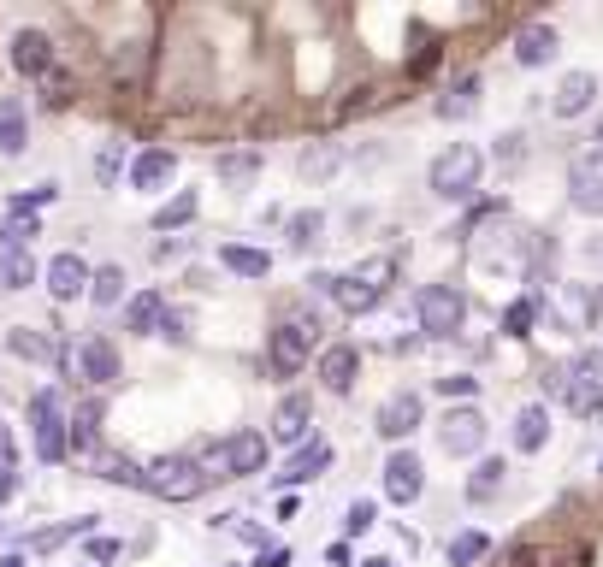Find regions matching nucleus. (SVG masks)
<instances>
[{
  "label": "nucleus",
  "instance_id": "f257e3e1",
  "mask_svg": "<svg viewBox=\"0 0 603 567\" xmlns=\"http://www.w3.org/2000/svg\"><path fill=\"white\" fill-rule=\"evenodd\" d=\"M391 272H397V260H385V254H379V260H361L355 272H337V278H332V272H320L314 284L332 296L343 314H373V308H379V296L391 290Z\"/></svg>",
  "mask_w": 603,
  "mask_h": 567
},
{
  "label": "nucleus",
  "instance_id": "f03ea898",
  "mask_svg": "<svg viewBox=\"0 0 603 567\" xmlns=\"http://www.w3.org/2000/svg\"><path fill=\"white\" fill-rule=\"evenodd\" d=\"M207 467L190 461V455H160V461H148L142 467V491H154L160 503H196L201 491H207Z\"/></svg>",
  "mask_w": 603,
  "mask_h": 567
},
{
  "label": "nucleus",
  "instance_id": "7ed1b4c3",
  "mask_svg": "<svg viewBox=\"0 0 603 567\" xmlns=\"http://www.w3.org/2000/svg\"><path fill=\"white\" fill-rule=\"evenodd\" d=\"M479 178H485V154L473 142H450L432 160V195H444V201H468L479 189Z\"/></svg>",
  "mask_w": 603,
  "mask_h": 567
},
{
  "label": "nucleus",
  "instance_id": "20e7f679",
  "mask_svg": "<svg viewBox=\"0 0 603 567\" xmlns=\"http://www.w3.org/2000/svg\"><path fill=\"white\" fill-rule=\"evenodd\" d=\"M314 337H320V319H314V314H290L267 337V367L278 378H296L302 367H308V355H314Z\"/></svg>",
  "mask_w": 603,
  "mask_h": 567
},
{
  "label": "nucleus",
  "instance_id": "39448f33",
  "mask_svg": "<svg viewBox=\"0 0 603 567\" xmlns=\"http://www.w3.org/2000/svg\"><path fill=\"white\" fill-rule=\"evenodd\" d=\"M550 390H556L574 414H598V408H603V355H598V349L574 355V367L550 378Z\"/></svg>",
  "mask_w": 603,
  "mask_h": 567
},
{
  "label": "nucleus",
  "instance_id": "423d86ee",
  "mask_svg": "<svg viewBox=\"0 0 603 567\" xmlns=\"http://www.w3.org/2000/svg\"><path fill=\"white\" fill-rule=\"evenodd\" d=\"M30 432H36V455L42 461H66L71 455V420H66V408H60L54 390H36L30 396Z\"/></svg>",
  "mask_w": 603,
  "mask_h": 567
},
{
  "label": "nucleus",
  "instance_id": "0eeeda50",
  "mask_svg": "<svg viewBox=\"0 0 603 567\" xmlns=\"http://www.w3.org/2000/svg\"><path fill=\"white\" fill-rule=\"evenodd\" d=\"M414 314H420V331H426V337H456L462 319H468V302H462L456 284H426V290L414 296Z\"/></svg>",
  "mask_w": 603,
  "mask_h": 567
},
{
  "label": "nucleus",
  "instance_id": "6e6552de",
  "mask_svg": "<svg viewBox=\"0 0 603 567\" xmlns=\"http://www.w3.org/2000/svg\"><path fill=\"white\" fill-rule=\"evenodd\" d=\"M485 438H491V426H485V414L479 408H450L444 420H438V443H444V455H479L485 449Z\"/></svg>",
  "mask_w": 603,
  "mask_h": 567
},
{
  "label": "nucleus",
  "instance_id": "1a4fd4ad",
  "mask_svg": "<svg viewBox=\"0 0 603 567\" xmlns=\"http://www.w3.org/2000/svg\"><path fill=\"white\" fill-rule=\"evenodd\" d=\"M213 461H219L225 479H249V473L267 467V438L261 432H231V438L213 449Z\"/></svg>",
  "mask_w": 603,
  "mask_h": 567
},
{
  "label": "nucleus",
  "instance_id": "9d476101",
  "mask_svg": "<svg viewBox=\"0 0 603 567\" xmlns=\"http://www.w3.org/2000/svg\"><path fill=\"white\" fill-rule=\"evenodd\" d=\"M568 201H574L580 213H592V219H603V148H592V154H580V160L568 166Z\"/></svg>",
  "mask_w": 603,
  "mask_h": 567
},
{
  "label": "nucleus",
  "instance_id": "9b49d317",
  "mask_svg": "<svg viewBox=\"0 0 603 567\" xmlns=\"http://www.w3.org/2000/svg\"><path fill=\"white\" fill-rule=\"evenodd\" d=\"M71 373L83 378V384H95V390H107V384L119 378V349H113L107 337H83V343L71 349Z\"/></svg>",
  "mask_w": 603,
  "mask_h": 567
},
{
  "label": "nucleus",
  "instance_id": "f8f14e48",
  "mask_svg": "<svg viewBox=\"0 0 603 567\" xmlns=\"http://www.w3.org/2000/svg\"><path fill=\"white\" fill-rule=\"evenodd\" d=\"M420 491H426V467H420V455L414 449H397L391 461H385V497L397 508L420 503Z\"/></svg>",
  "mask_w": 603,
  "mask_h": 567
},
{
  "label": "nucleus",
  "instance_id": "ddd939ff",
  "mask_svg": "<svg viewBox=\"0 0 603 567\" xmlns=\"http://www.w3.org/2000/svg\"><path fill=\"white\" fill-rule=\"evenodd\" d=\"M420 420H426L420 396H414V390H397V396H391V402L379 408V420H373V426H379V438L402 443V438H414V432H420Z\"/></svg>",
  "mask_w": 603,
  "mask_h": 567
},
{
  "label": "nucleus",
  "instance_id": "4468645a",
  "mask_svg": "<svg viewBox=\"0 0 603 567\" xmlns=\"http://www.w3.org/2000/svg\"><path fill=\"white\" fill-rule=\"evenodd\" d=\"M355 378H361V349H355V343H332V349L320 355V384H326L332 396H349Z\"/></svg>",
  "mask_w": 603,
  "mask_h": 567
},
{
  "label": "nucleus",
  "instance_id": "2eb2a0df",
  "mask_svg": "<svg viewBox=\"0 0 603 567\" xmlns=\"http://www.w3.org/2000/svg\"><path fill=\"white\" fill-rule=\"evenodd\" d=\"M592 101H598V77H592V71H568V77L556 83V95H550V113H556V119H580Z\"/></svg>",
  "mask_w": 603,
  "mask_h": 567
},
{
  "label": "nucleus",
  "instance_id": "dca6fc26",
  "mask_svg": "<svg viewBox=\"0 0 603 567\" xmlns=\"http://www.w3.org/2000/svg\"><path fill=\"white\" fill-rule=\"evenodd\" d=\"M12 71L18 77H48L54 71V42L42 30H18L12 36Z\"/></svg>",
  "mask_w": 603,
  "mask_h": 567
},
{
  "label": "nucleus",
  "instance_id": "f3484780",
  "mask_svg": "<svg viewBox=\"0 0 603 567\" xmlns=\"http://www.w3.org/2000/svg\"><path fill=\"white\" fill-rule=\"evenodd\" d=\"M89 278H95V272H89L77 254H54V260H48V296H54V302H77V296L89 290Z\"/></svg>",
  "mask_w": 603,
  "mask_h": 567
},
{
  "label": "nucleus",
  "instance_id": "a211bd4d",
  "mask_svg": "<svg viewBox=\"0 0 603 567\" xmlns=\"http://www.w3.org/2000/svg\"><path fill=\"white\" fill-rule=\"evenodd\" d=\"M6 349H12L18 361H36V367L60 361V343H54L42 325H12V331H6Z\"/></svg>",
  "mask_w": 603,
  "mask_h": 567
},
{
  "label": "nucleus",
  "instance_id": "6ab92c4d",
  "mask_svg": "<svg viewBox=\"0 0 603 567\" xmlns=\"http://www.w3.org/2000/svg\"><path fill=\"white\" fill-rule=\"evenodd\" d=\"M556 48H562V42H556L550 24H521V30H515V60L527 65V71L550 65V60H556Z\"/></svg>",
  "mask_w": 603,
  "mask_h": 567
},
{
  "label": "nucleus",
  "instance_id": "aec40b11",
  "mask_svg": "<svg viewBox=\"0 0 603 567\" xmlns=\"http://www.w3.org/2000/svg\"><path fill=\"white\" fill-rule=\"evenodd\" d=\"M308 420H314V402H308V396H284L278 414H272V438L278 443H308Z\"/></svg>",
  "mask_w": 603,
  "mask_h": 567
},
{
  "label": "nucleus",
  "instance_id": "412c9836",
  "mask_svg": "<svg viewBox=\"0 0 603 567\" xmlns=\"http://www.w3.org/2000/svg\"><path fill=\"white\" fill-rule=\"evenodd\" d=\"M326 467H332V443L314 438V443H302V449L290 455V467H284L278 479H284V485H308V479H320Z\"/></svg>",
  "mask_w": 603,
  "mask_h": 567
},
{
  "label": "nucleus",
  "instance_id": "4be33fe9",
  "mask_svg": "<svg viewBox=\"0 0 603 567\" xmlns=\"http://www.w3.org/2000/svg\"><path fill=\"white\" fill-rule=\"evenodd\" d=\"M166 325V296L160 290H142V296H131L125 302V331H136V337H154Z\"/></svg>",
  "mask_w": 603,
  "mask_h": 567
},
{
  "label": "nucleus",
  "instance_id": "5701e85b",
  "mask_svg": "<svg viewBox=\"0 0 603 567\" xmlns=\"http://www.w3.org/2000/svg\"><path fill=\"white\" fill-rule=\"evenodd\" d=\"M172 172H178V154H172V148H148V154H136L131 184L136 189H166L172 184Z\"/></svg>",
  "mask_w": 603,
  "mask_h": 567
},
{
  "label": "nucleus",
  "instance_id": "b1692460",
  "mask_svg": "<svg viewBox=\"0 0 603 567\" xmlns=\"http://www.w3.org/2000/svg\"><path fill=\"white\" fill-rule=\"evenodd\" d=\"M544 443H550V408H544V402H527V408L515 414V449H521V455H538Z\"/></svg>",
  "mask_w": 603,
  "mask_h": 567
},
{
  "label": "nucleus",
  "instance_id": "393cba45",
  "mask_svg": "<svg viewBox=\"0 0 603 567\" xmlns=\"http://www.w3.org/2000/svg\"><path fill=\"white\" fill-rule=\"evenodd\" d=\"M24 142H30V125H24V101L0 95V154L12 160V154H24Z\"/></svg>",
  "mask_w": 603,
  "mask_h": 567
},
{
  "label": "nucleus",
  "instance_id": "a878e982",
  "mask_svg": "<svg viewBox=\"0 0 603 567\" xmlns=\"http://www.w3.org/2000/svg\"><path fill=\"white\" fill-rule=\"evenodd\" d=\"M219 266H231L237 278H267L272 254L267 249H249V243H225V249H219Z\"/></svg>",
  "mask_w": 603,
  "mask_h": 567
},
{
  "label": "nucleus",
  "instance_id": "bb28decb",
  "mask_svg": "<svg viewBox=\"0 0 603 567\" xmlns=\"http://www.w3.org/2000/svg\"><path fill=\"white\" fill-rule=\"evenodd\" d=\"M479 95H485L479 77H456V83L444 89V101H438V119H468L473 107H479Z\"/></svg>",
  "mask_w": 603,
  "mask_h": 567
},
{
  "label": "nucleus",
  "instance_id": "cd10ccee",
  "mask_svg": "<svg viewBox=\"0 0 603 567\" xmlns=\"http://www.w3.org/2000/svg\"><path fill=\"white\" fill-rule=\"evenodd\" d=\"M30 284H36V254L0 249V290H30Z\"/></svg>",
  "mask_w": 603,
  "mask_h": 567
},
{
  "label": "nucleus",
  "instance_id": "c85d7f7f",
  "mask_svg": "<svg viewBox=\"0 0 603 567\" xmlns=\"http://www.w3.org/2000/svg\"><path fill=\"white\" fill-rule=\"evenodd\" d=\"M503 473H509V467H503L497 455H485V461L468 473V503H491V497L503 491Z\"/></svg>",
  "mask_w": 603,
  "mask_h": 567
},
{
  "label": "nucleus",
  "instance_id": "c756f323",
  "mask_svg": "<svg viewBox=\"0 0 603 567\" xmlns=\"http://www.w3.org/2000/svg\"><path fill=\"white\" fill-rule=\"evenodd\" d=\"M89 302H95V308H119V302H125V266H95Z\"/></svg>",
  "mask_w": 603,
  "mask_h": 567
},
{
  "label": "nucleus",
  "instance_id": "7c9ffc66",
  "mask_svg": "<svg viewBox=\"0 0 603 567\" xmlns=\"http://www.w3.org/2000/svg\"><path fill=\"white\" fill-rule=\"evenodd\" d=\"M83 467H95V473H101V479H113V485H142V467L125 461V455H113V449H95Z\"/></svg>",
  "mask_w": 603,
  "mask_h": 567
},
{
  "label": "nucleus",
  "instance_id": "2f4dec72",
  "mask_svg": "<svg viewBox=\"0 0 603 567\" xmlns=\"http://www.w3.org/2000/svg\"><path fill=\"white\" fill-rule=\"evenodd\" d=\"M42 237V219L36 213H12L6 225H0V249H30Z\"/></svg>",
  "mask_w": 603,
  "mask_h": 567
},
{
  "label": "nucleus",
  "instance_id": "473e14b6",
  "mask_svg": "<svg viewBox=\"0 0 603 567\" xmlns=\"http://www.w3.org/2000/svg\"><path fill=\"white\" fill-rule=\"evenodd\" d=\"M320 231H326V213H320V207L296 213V219H290V249H296V254H308L314 243H320Z\"/></svg>",
  "mask_w": 603,
  "mask_h": 567
},
{
  "label": "nucleus",
  "instance_id": "72a5a7b5",
  "mask_svg": "<svg viewBox=\"0 0 603 567\" xmlns=\"http://www.w3.org/2000/svg\"><path fill=\"white\" fill-rule=\"evenodd\" d=\"M491 556V538L485 532H456L450 538V567H473V562H485Z\"/></svg>",
  "mask_w": 603,
  "mask_h": 567
},
{
  "label": "nucleus",
  "instance_id": "f704fd0d",
  "mask_svg": "<svg viewBox=\"0 0 603 567\" xmlns=\"http://www.w3.org/2000/svg\"><path fill=\"white\" fill-rule=\"evenodd\" d=\"M337 166H343V148H337V142H320V148H308V154H302V178H314V184H320V178H332Z\"/></svg>",
  "mask_w": 603,
  "mask_h": 567
},
{
  "label": "nucleus",
  "instance_id": "c9c22d12",
  "mask_svg": "<svg viewBox=\"0 0 603 567\" xmlns=\"http://www.w3.org/2000/svg\"><path fill=\"white\" fill-rule=\"evenodd\" d=\"M196 213H201V201L190 195V189H184V195H172V201H166V207L154 213V231H172V225H190Z\"/></svg>",
  "mask_w": 603,
  "mask_h": 567
},
{
  "label": "nucleus",
  "instance_id": "e433bc0d",
  "mask_svg": "<svg viewBox=\"0 0 603 567\" xmlns=\"http://www.w3.org/2000/svg\"><path fill=\"white\" fill-rule=\"evenodd\" d=\"M538 308H544L538 296H521V302H509V314H503V331H509V337H527V331L538 325Z\"/></svg>",
  "mask_w": 603,
  "mask_h": 567
},
{
  "label": "nucleus",
  "instance_id": "4c0bfd02",
  "mask_svg": "<svg viewBox=\"0 0 603 567\" xmlns=\"http://www.w3.org/2000/svg\"><path fill=\"white\" fill-rule=\"evenodd\" d=\"M261 172V154H225L219 160V178H231V184H249Z\"/></svg>",
  "mask_w": 603,
  "mask_h": 567
},
{
  "label": "nucleus",
  "instance_id": "58836bf2",
  "mask_svg": "<svg viewBox=\"0 0 603 567\" xmlns=\"http://www.w3.org/2000/svg\"><path fill=\"white\" fill-rule=\"evenodd\" d=\"M373 520H379V508L361 497V503H349V520H343V532H349V538H361V532H373Z\"/></svg>",
  "mask_w": 603,
  "mask_h": 567
},
{
  "label": "nucleus",
  "instance_id": "ea45409f",
  "mask_svg": "<svg viewBox=\"0 0 603 567\" xmlns=\"http://www.w3.org/2000/svg\"><path fill=\"white\" fill-rule=\"evenodd\" d=\"M119 160H125V142H107L101 160H95V178H101V184H119Z\"/></svg>",
  "mask_w": 603,
  "mask_h": 567
},
{
  "label": "nucleus",
  "instance_id": "a19ab883",
  "mask_svg": "<svg viewBox=\"0 0 603 567\" xmlns=\"http://www.w3.org/2000/svg\"><path fill=\"white\" fill-rule=\"evenodd\" d=\"M71 101V77L66 71H48V89H42V107H66Z\"/></svg>",
  "mask_w": 603,
  "mask_h": 567
},
{
  "label": "nucleus",
  "instance_id": "79ce46f5",
  "mask_svg": "<svg viewBox=\"0 0 603 567\" xmlns=\"http://www.w3.org/2000/svg\"><path fill=\"white\" fill-rule=\"evenodd\" d=\"M438 390H444V396H473V390H479V378H468V373H444V378H438Z\"/></svg>",
  "mask_w": 603,
  "mask_h": 567
},
{
  "label": "nucleus",
  "instance_id": "37998d69",
  "mask_svg": "<svg viewBox=\"0 0 603 567\" xmlns=\"http://www.w3.org/2000/svg\"><path fill=\"white\" fill-rule=\"evenodd\" d=\"M12 467H18V443H12L6 426H0V479H12Z\"/></svg>",
  "mask_w": 603,
  "mask_h": 567
},
{
  "label": "nucleus",
  "instance_id": "c03bdc74",
  "mask_svg": "<svg viewBox=\"0 0 603 567\" xmlns=\"http://www.w3.org/2000/svg\"><path fill=\"white\" fill-rule=\"evenodd\" d=\"M544 562V550H533V544H521V550H509V567H538Z\"/></svg>",
  "mask_w": 603,
  "mask_h": 567
},
{
  "label": "nucleus",
  "instance_id": "a18cd8bd",
  "mask_svg": "<svg viewBox=\"0 0 603 567\" xmlns=\"http://www.w3.org/2000/svg\"><path fill=\"white\" fill-rule=\"evenodd\" d=\"M160 337H172V343H184L190 331H184V314H166V325H160Z\"/></svg>",
  "mask_w": 603,
  "mask_h": 567
},
{
  "label": "nucleus",
  "instance_id": "49530a36",
  "mask_svg": "<svg viewBox=\"0 0 603 567\" xmlns=\"http://www.w3.org/2000/svg\"><path fill=\"white\" fill-rule=\"evenodd\" d=\"M89 556H95V562H113V556H119V544H113V538H95V544H89Z\"/></svg>",
  "mask_w": 603,
  "mask_h": 567
},
{
  "label": "nucleus",
  "instance_id": "de8ad7c7",
  "mask_svg": "<svg viewBox=\"0 0 603 567\" xmlns=\"http://www.w3.org/2000/svg\"><path fill=\"white\" fill-rule=\"evenodd\" d=\"M255 567H290V550L272 544V550H261V562H255Z\"/></svg>",
  "mask_w": 603,
  "mask_h": 567
},
{
  "label": "nucleus",
  "instance_id": "09e8293b",
  "mask_svg": "<svg viewBox=\"0 0 603 567\" xmlns=\"http://www.w3.org/2000/svg\"><path fill=\"white\" fill-rule=\"evenodd\" d=\"M432 65H438V48H426V54H414V65H408V71H414V77H426Z\"/></svg>",
  "mask_w": 603,
  "mask_h": 567
},
{
  "label": "nucleus",
  "instance_id": "8fccbe9b",
  "mask_svg": "<svg viewBox=\"0 0 603 567\" xmlns=\"http://www.w3.org/2000/svg\"><path fill=\"white\" fill-rule=\"evenodd\" d=\"M367 567H397V562H385V556H379V562H367Z\"/></svg>",
  "mask_w": 603,
  "mask_h": 567
},
{
  "label": "nucleus",
  "instance_id": "3c124183",
  "mask_svg": "<svg viewBox=\"0 0 603 567\" xmlns=\"http://www.w3.org/2000/svg\"><path fill=\"white\" fill-rule=\"evenodd\" d=\"M6 491H12V479H0V497H6Z\"/></svg>",
  "mask_w": 603,
  "mask_h": 567
},
{
  "label": "nucleus",
  "instance_id": "603ef678",
  "mask_svg": "<svg viewBox=\"0 0 603 567\" xmlns=\"http://www.w3.org/2000/svg\"><path fill=\"white\" fill-rule=\"evenodd\" d=\"M598 148H603V119H598Z\"/></svg>",
  "mask_w": 603,
  "mask_h": 567
}]
</instances>
